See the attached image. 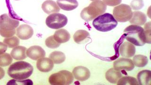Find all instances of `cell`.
<instances>
[{
  "mask_svg": "<svg viewBox=\"0 0 151 85\" xmlns=\"http://www.w3.org/2000/svg\"><path fill=\"white\" fill-rule=\"evenodd\" d=\"M49 58L52 60L54 64H59L62 63L66 60V56L63 52L54 51L50 54Z\"/></svg>",
  "mask_w": 151,
  "mask_h": 85,
  "instance_id": "603a6c76",
  "label": "cell"
},
{
  "mask_svg": "<svg viewBox=\"0 0 151 85\" xmlns=\"http://www.w3.org/2000/svg\"><path fill=\"white\" fill-rule=\"evenodd\" d=\"M136 53V48L133 44L128 42L122 44L119 48L120 55L124 58H130L134 55Z\"/></svg>",
  "mask_w": 151,
  "mask_h": 85,
  "instance_id": "4fadbf2b",
  "label": "cell"
},
{
  "mask_svg": "<svg viewBox=\"0 0 151 85\" xmlns=\"http://www.w3.org/2000/svg\"><path fill=\"white\" fill-rule=\"evenodd\" d=\"M144 6L143 0H133L130 4V8L134 11L139 10Z\"/></svg>",
  "mask_w": 151,
  "mask_h": 85,
  "instance_id": "4dcf8cb0",
  "label": "cell"
},
{
  "mask_svg": "<svg viewBox=\"0 0 151 85\" xmlns=\"http://www.w3.org/2000/svg\"><path fill=\"white\" fill-rule=\"evenodd\" d=\"M54 64L51 59L42 58L38 59L37 63L38 70L42 72H48L53 69Z\"/></svg>",
  "mask_w": 151,
  "mask_h": 85,
  "instance_id": "5bb4252c",
  "label": "cell"
},
{
  "mask_svg": "<svg viewBox=\"0 0 151 85\" xmlns=\"http://www.w3.org/2000/svg\"><path fill=\"white\" fill-rule=\"evenodd\" d=\"M4 42L9 48H14L19 45L20 41L19 38L15 36H12L10 37L5 38L4 40Z\"/></svg>",
  "mask_w": 151,
  "mask_h": 85,
  "instance_id": "484cf974",
  "label": "cell"
},
{
  "mask_svg": "<svg viewBox=\"0 0 151 85\" xmlns=\"http://www.w3.org/2000/svg\"><path fill=\"white\" fill-rule=\"evenodd\" d=\"M113 67L118 71L125 70L131 71L134 68L133 61L129 58H121L117 59L113 63Z\"/></svg>",
  "mask_w": 151,
  "mask_h": 85,
  "instance_id": "9c48e42d",
  "label": "cell"
},
{
  "mask_svg": "<svg viewBox=\"0 0 151 85\" xmlns=\"http://www.w3.org/2000/svg\"><path fill=\"white\" fill-rule=\"evenodd\" d=\"M151 22H149L145 24V29H144L145 35V42L149 44L151 43Z\"/></svg>",
  "mask_w": 151,
  "mask_h": 85,
  "instance_id": "f546056e",
  "label": "cell"
},
{
  "mask_svg": "<svg viewBox=\"0 0 151 85\" xmlns=\"http://www.w3.org/2000/svg\"><path fill=\"white\" fill-rule=\"evenodd\" d=\"M72 73L76 79L80 81H86L90 77V72L88 68L83 66H78L75 68Z\"/></svg>",
  "mask_w": 151,
  "mask_h": 85,
  "instance_id": "8fae6325",
  "label": "cell"
},
{
  "mask_svg": "<svg viewBox=\"0 0 151 85\" xmlns=\"http://www.w3.org/2000/svg\"><path fill=\"white\" fill-rule=\"evenodd\" d=\"M15 1H19V0H15Z\"/></svg>",
  "mask_w": 151,
  "mask_h": 85,
  "instance_id": "8d00e7d4",
  "label": "cell"
},
{
  "mask_svg": "<svg viewBox=\"0 0 151 85\" xmlns=\"http://www.w3.org/2000/svg\"><path fill=\"white\" fill-rule=\"evenodd\" d=\"M12 57L8 53H4L0 55V66L6 67L9 66L12 62Z\"/></svg>",
  "mask_w": 151,
  "mask_h": 85,
  "instance_id": "4316f807",
  "label": "cell"
},
{
  "mask_svg": "<svg viewBox=\"0 0 151 85\" xmlns=\"http://www.w3.org/2000/svg\"><path fill=\"white\" fill-rule=\"evenodd\" d=\"M139 85H150L151 83V71L150 70H144L139 72L137 76Z\"/></svg>",
  "mask_w": 151,
  "mask_h": 85,
  "instance_id": "ffe728a7",
  "label": "cell"
},
{
  "mask_svg": "<svg viewBox=\"0 0 151 85\" xmlns=\"http://www.w3.org/2000/svg\"><path fill=\"white\" fill-rule=\"evenodd\" d=\"M5 71L2 68L0 67V80L4 77Z\"/></svg>",
  "mask_w": 151,
  "mask_h": 85,
  "instance_id": "e575fe53",
  "label": "cell"
},
{
  "mask_svg": "<svg viewBox=\"0 0 151 85\" xmlns=\"http://www.w3.org/2000/svg\"><path fill=\"white\" fill-rule=\"evenodd\" d=\"M57 4L60 8L66 11H72L78 6L77 0H57Z\"/></svg>",
  "mask_w": 151,
  "mask_h": 85,
  "instance_id": "2e32d148",
  "label": "cell"
},
{
  "mask_svg": "<svg viewBox=\"0 0 151 85\" xmlns=\"http://www.w3.org/2000/svg\"><path fill=\"white\" fill-rule=\"evenodd\" d=\"M107 9V6L103 1L98 0L93 1L88 7L82 11L80 16L83 19L90 21L104 14Z\"/></svg>",
  "mask_w": 151,
  "mask_h": 85,
  "instance_id": "3957f363",
  "label": "cell"
},
{
  "mask_svg": "<svg viewBox=\"0 0 151 85\" xmlns=\"http://www.w3.org/2000/svg\"><path fill=\"white\" fill-rule=\"evenodd\" d=\"M133 61L134 65L137 67H144L148 63V59L145 56L138 54L134 57Z\"/></svg>",
  "mask_w": 151,
  "mask_h": 85,
  "instance_id": "cb8c5ba5",
  "label": "cell"
},
{
  "mask_svg": "<svg viewBox=\"0 0 151 85\" xmlns=\"http://www.w3.org/2000/svg\"><path fill=\"white\" fill-rule=\"evenodd\" d=\"M113 16L118 22H126L132 18L133 12L129 5L121 4L114 8Z\"/></svg>",
  "mask_w": 151,
  "mask_h": 85,
  "instance_id": "8992f818",
  "label": "cell"
},
{
  "mask_svg": "<svg viewBox=\"0 0 151 85\" xmlns=\"http://www.w3.org/2000/svg\"><path fill=\"white\" fill-rule=\"evenodd\" d=\"M90 34L87 31L85 30H79L76 32L73 35V39L76 43L82 44L83 42L89 37Z\"/></svg>",
  "mask_w": 151,
  "mask_h": 85,
  "instance_id": "7402d4cb",
  "label": "cell"
},
{
  "mask_svg": "<svg viewBox=\"0 0 151 85\" xmlns=\"http://www.w3.org/2000/svg\"><path fill=\"white\" fill-rule=\"evenodd\" d=\"M90 1H98V0H90Z\"/></svg>",
  "mask_w": 151,
  "mask_h": 85,
  "instance_id": "d590c367",
  "label": "cell"
},
{
  "mask_svg": "<svg viewBox=\"0 0 151 85\" xmlns=\"http://www.w3.org/2000/svg\"><path fill=\"white\" fill-rule=\"evenodd\" d=\"M7 45L4 42H0V55L5 53L7 50Z\"/></svg>",
  "mask_w": 151,
  "mask_h": 85,
  "instance_id": "836d02e7",
  "label": "cell"
},
{
  "mask_svg": "<svg viewBox=\"0 0 151 85\" xmlns=\"http://www.w3.org/2000/svg\"><path fill=\"white\" fill-rule=\"evenodd\" d=\"M46 25L49 28L58 30L65 27L68 23L66 16L60 13H52L47 17L45 21Z\"/></svg>",
  "mask_w": 151,
  "mask_h": 85,
  "instance_id": "52a82bcc",
  "label": "cell"
},
{
  "mask_svg": "<svg viewBox=\"0 0 151 85\" xmlns=\"http://www.w3.org/2000/svg\"><path fill=\"white\" fill-rule=\"evenodd\" d=\"M147 17L145 13L139 11L133 12V16L129 20L132 25L143 26L146 23Z\"/></svg>",
  "mask_w": 151,
  "mask_h": 85,
  "instance_id": "e0dca14e",
  "label": "cell"
},
{
  "mask_svg": "<svg viewBox=\"0 0 151 85\" xmlns=\"http://www.w3.org/2000/svg\"><path fill=\"white\" fill-rule=\"evenodd\" d=\"M34 68L31 64L24 61H17L12 64L8 70L9 77L16 80H24L31 76Z\"/></svg>",
  "mask_w": 151,
  "mask_h": 85,
  "instance_id": "6da1fadb",
  "label": "cell"
},
{
  "mask_svg": "<svg viewBox=\"0 0 151 85\" xmlns=\"http://www.w3.org/2000/svg\"><path fill=\"white\" fill-rule=\"evenodd\" d=\"M16 30H8L0 29V35L4 37H12L16 34Z\"/></svg>",
  "mask_w": 151,
  "mask_h": 85,
  "instance_id": "1f68e13d",
  "label": "cell"
},
{
  "mask_svg": "<svg viewBox=\"0 0 151 85\" xmlns=\"http://www.w3.org/2000/svg\"><path fill=\"white\" fill-rule=\"evenodd\" d=\"M125 37L127 41L137 46L145 45V37L144 28L137 25H131L124 30Z\"/></svg>",
  "mask_w": 151,
  "mask_h": 85,
  "instance_id": "7a4b0ae2",
  "label": "cell"
},
{
  "mask_svg": "<svg viewBox=\"0 0 151 85\" xmlns=\"http://www.w3.org/2000/svg\"><path fill=\"white\" fill-rule=\"evenodd\" d=\"M33 82L30 79H24V80H16L12 79L7 83V85H32Z\"/></svg>",
  "mask_w": 151,
  "mask_h": 85,
  "instance_id": "f1b7e54d",
  "label": "cell"
},
{
  "mask_svg": "<svg viewBox=\"0 0 151 85\" xmlns=\"http://www.w3.org/2000/svg\"><path fill=\"white\" fill-rule=\"evenodd\" d=\"M27 49L22 46H17L12 50L11 55L12 57L16 60H23L27 57L26 54Z\"/></svg>",
  "mask_w": 151,
  "mask_h": 85,
  "instance_id": "ac0fdd59",
  "label": "cell"
},
{
  "mask_svg": "<svg viewBox=\"0 0 151 85\" xmlns=\"http://www.w3.org/2000/svg\"><path fill=\"white\" fill-rule=\"evenodd\" d=\"M42 10L47 14L58 13L60 11V8L55 1L52 0H47L44 1L42 5Z\"/></svg>",
  "mask_w": 151,
  "mask_h": 85,
  "instance_id": "9a60e30c",
  "label": "cell"
},
{
  "mask_svg": "<svg viewBox=\"0 0 151 85\" xmlns=\"http://www.w3.org/2000/svg\"><path fill=\"white\" fill-rule=\"evenodd\" d=\"M103 2L108 6H115L121 4L122 0H103Z\"/></svg>",
  "mask_w": 151,
  "mask_h": 85,
  "instance_id": "d6a6232c",
  "label": "cell"
},
{
  "mask_svg": "<svg viewBox=\"0 0 151 85\" xmlns=\"http://www.w3.org/2000/svg\"><path fill=\"white\" fill-rule=\"evenodd\" d=\"M45 43L47 47L51 49L57 48L59 47L60 45V44L56 41L54 39L53 35H51L47 38L45 40Z\"/></svg>",
  "mask_w": 151,
  "mask_h": 85,
  "instance_id": "83f0119b",
  "label": "cell"
},
{
  "mask_svg": "<svg viewBox=\"0 0 151 85\" xmlns=\"http://www.w3.org/2000/svg\"><path fill=\"white\" fill-rule=\"evenodd\" d=\"M118 25L112 14L104 13L99 15L93 19V25L97 30L101 32H108L115 28Z\"/></svg>",
  "mask_w": 151,
  "mask_h": 85,
  "instance_id": "277c9868",
  "label": "cell"
},
{
  "mask_svg": "<svg viewBox=\"0 0 151 85\" xmlns=\"http://www.w3.org/2000/svg\"><path fill=\"white\" fill-rule=\"evenodd\" d=\"M17 35L22 40H27L33 36L34 31L33 28L27 24H22L17 29Z\"/></svg>",
  "mask_w": 151,
  "mask_h": 85,
  "instance_id": "30bf717a",
  "label": "cell"
},
{
  "mask_svg": "<svg viewBox=\"0 0 151 85\" xmlns=\"http://www.w3.org/2000/svg\"><path fill=\"white\" fill-rule=\"evenodd\" d=\"M19 24V21L11 18L8 14L0 16V29L8 30H15Z\"/></svg>",
  "mask_w": 151,
  "mask_h": 85,
  "instance_id": "ba28073f",
  "label": "cell"
},
{
  "mask_svg": "<svg viewBox=\"0 0 151 85\" xmlns=\"http://www.w3.org/2000/svg\"><path fill=\"white\" fill-rule=\"evenodd\" d=\"M74 80L73 74L69 71H61L51 75L49 82L52 85H68Z\"/></svg>",
  "mask_w": 151,
  "mask_h": 85,
  "instance_id": "5b68a950",
  "label": "cell"
},
{
  "mask_svg": "<svg viewBox=\"0 0 151 85\" xmlns=\"http://www.w3.org/2000/svg\"><path fill=\"white\" fill-rule=\"evenodd\" d=\"M26 54L28 57L33 60L37 61L40 58H44L46 53L41 47L34 45L29 47L27 50Z\"/></svg>",
  "mask_w": 151,
  "mask_h": 85,
  "instance_id": "7c38bea8",
  "label": "cell"
},
{
  "mask_svg": "<svg viewBox=\"0 0 151 85\" xmlns=\"http://www.w3.org/2000/svg\"><path fill=\"white\" fill-rule=\"evenodd\" d=\"M122 77L120 71L114 68H111L105 73V78L109 82L112 84L117 83L118 80Z\"/></svg>",
  "mask_w": 151,
  "mask_h": 85,
  "instance_id": "44dd1931",
  "label": "cell"
},
{
  "mask_svg": "<svg viewBox=\"0 0 151 85\" xmlns=\"http://www.w3.org/2000/svg\"><path fill=\"white\" fill-rule=\"evenodd\" d=\"M54 39L60 44L67 42L70 38V33L65 29H60L56 31L54 33Z\"/></svg>",
  "mask_w": 151,
  "mask_h": 85,
  "instance_id": "d6986e66",
  "label": "cell"
},
{
  "mask_svg": "<svg viewBox=\"0 0 151 85\" xmlns=\"http://www.w3.org/2000/svg\"><path fill=\"white\" fill-rule=\"evenodd\" d=\"M118 85H138V81L136 78L130 76L122 77L117 82Z\"/></svg>",
  "mask_w": 151,
  "mask_h": 85,
  "instance_id": "d4e9b609",
  "label": "cell"
}]
</instances>
